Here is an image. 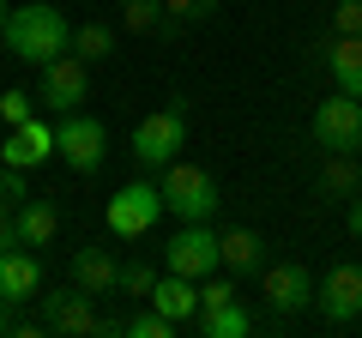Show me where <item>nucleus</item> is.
<instances>
[{"label":"nucleus","mask_w":362,"mask_h":338,"mask_svg":"<svg viewBox=\"0 0 362 338\" xmlns=\"http://www.w3.org/2000/svg\"><path fill=\"white\" fill-rule=\"evenodd\" d=\"M54 151H61L66 169H78V175H97L103 169V151H109V127L97 115H61V127H54Z\"/></svg>","instance_id":"obj_6"},{"label":"nucleus","mask_w":362,"mask_h":338,"mask_svg":"<svg viewBox=\"0 0 362 338\" xmlns=\"http://www.w3.org/2000/svg\"><path fill=\"white\" fill-rule=\"evenodd\" d=\"M314 187H320V199H344V206H350V199L362 194V163H356V151H326Z\"/></svg>","instance_id":"obj_16"},{"label":"nucleus","mask_w":362,"mask_h":338,"mask_svg":"<svg viewBox=\"0 0 362 338\" xmlns=\"http://www.w3.org/2000/svg\"><path fill=\"white\" fill-rule=\"evenodd\" d=\"M223 302H235V284L211 272V278H206V290H199V308H223Z\"/></svg>","instance_id":"obj_29"},{"label":"nucleus","mask_w":362,"mask_h":338,"mask_svg":"<svg viewBox=\"0 0 362 338\" xmlns=\"http://www.w3.org/2000/svg\"><path fill=\"white\" fill-rule=\"evenodd\" d=\"M157 278H163V272H157L151 260H133V266H121V290H127V296H145V302H151Z\"/></svg>","instance_id":"obj_23"},{"label":"nucleus","mask_w":362,"mask_h":338,"mask_svg":"<svg viewBox=\"0 0 362 338\" xmlns=\"http://www.w3.org/2000/svg\"><path fill=\"white\" fill-rule=\"evenodd\" d=\"M0 296L13 302H30V296H42V260H37V247H6L0 254Z\"/></svg>","instance_id":"obj_13"},{"label":"nucleus","mask_w":362,"mask_h":338,"mask_svg":"<svg viewBox=\"0 0 362 338\" xmlns=\"http://www.w3.org/2000/svg\"><path fill=\"white\" fill-rule=\"evenodd\" d=\"M259 290H266V308L272 314H302L314 308V272L302 260H266V272H259Z\"/></svg>","instance_id":"obj_8"},{"label":"nucleus","mask_w":362,"mask_h":338,"mask_svg":"<svg viewBox=\"0 0 362 338\" xmlns=\"http://www.w3.org/2000/svg\"><path fill=\"white\" fill-rule=\"evenodd\" d=\"M157 187H163V206L175 211L181 223H199V218L218 211V182H211L199 163H181V157L163 163V182H157Z\"/></svg>","instance_id":"obj_4"},{"label":"nucleus","mask_w":362,"mask_h":338,"mask_svg":"<svg viewBox=\"0 0 362 338\" xmlns=\"http://www.w3.org/2000/svg\"><path fill=\"white\" fill-rule=\"evenodd\" d=\"M127 332V320H115V314H109V320H97V338H121Z\"/></svg>","instance_id":"obj_32"},{"label":"nucleus","mask_w":362,"mask_h":338,"mask_svg":"<svg viewBox=\"0 0 362 338\" xmlns=\"http://www.w3.org/2000/svg\"><path fill=\"white\" fill-rule=\"evenodd\" d=\"M308 127H314V145L320 151H356L362 145V97H350V91L326 97Z\"/></svg>","instance_id":"obj_7"},{"label":"nucleus","mask_w":362,"mask_h":338,"mask_svg":"<svg viewBox=\"0 0 362 338\" xmlns=\"http://www.w3.org/2000/svg\"><path fill=\"white\" fill-rule=\"evenodd\" d=\"M169 332H175V320L157 314V308H145V314H133V320H127V338H169Z\"/></svg>","instance_id":"obj_24"},{"label":"nucleus","mask_w":362,"mask_h":338,"mask_svg":"<svg viewBox=\"0 0 362 338\" xmlns=\"http://www.w3.org/2000/svg\"><path fill=\"white\" fill-rule=\"evenodd\" d=\"M73 54H78V61H90V66H97V61H109V54H115V30H109L103 18L78 25V30H73Z\"/></svg>","instance_id":"obj_21"},{"label":"nucleus","mask_w":362,"mask_h":338,"mask_svg":"<svg viewBox=\"0 0 362 338\" xmlns=\"http://www.w3.org/2000/svg\"><path fill=\"white\" fill-rule=\"evenodd\" d=\"M326 73H332L338 91L362 97V37H332V49H326Z\"/></svg>","instance_id":"obj_18"},{"label":"nucleus","mask_w":362,"mask_h":338,"mask_svg":"<svg viewBox=\"0 0 362 338\" xmlns=\"http://www.w3.org/2000/svg\"><path fill=\"white\" fill-rule=\"evenodd\" d=\"M73 284L90 290V296H115L121 290V260L109 247H78L73 254Z\"/></svg>","instance_id":"obj_14"},{"label":"nucleus","mask_w":362,"mask_h":338,"mask_svg":"<svg viewBox=\"0 0 362 338\" xmlns=\"http://www.w3.org/2000/svg\"><path fill=\"white\" fill-rule=\"evenodd\" d=\"M42 320H49V332H61V338H85V332H97V296L90 290H49L42 296Z\"/></svg>","instance_id":"obj_10"},{"label":"nucleus","mask_w":362,"mask_h":338,"mask_svg":"<svg viewBox=\"0 0 362 338\" xmlns=\"http://www.w3.org/2000/svg\"><path fill=\"white\" fill-rule=\"evenodd\" d=\"M13 218H18V247H37V254H42V247L61 235V206H54V199H37V194H30Z\"/></svg>","instance_id":"obj_15"},{"label":"nucleus","mask_w":362,"mask_h":338,"mask_svg":"<svg viewBox=\"0 0 362 338\" xmlns=\"http://www.w3.org/2000/svg\"><path fill=\"white\" fill-rule=\"evenodd\" d=\"M163 187L157 182H127L121 194H109V235H121V242H139V235L157 230V218H163Z\"/></svg>","instance_id":"obj_5"},{"label":"nucleus","mask_w":362,"mask_h":338,"mask_svg":"<svg viewBox=\"0 0 362 338\" xmlns=\"http://www.w3.org/2000/svg\"><path fill=\"white\" fill-rule=\"evenodd\" d=\"M181 145H187V97H169L163 109H151V115L133 127V163L163 169V163L181 157Z\"/></svg>","instance_id":"obj_2"},{"label":"nucleus","mask_w":362,"mask_h":338,"mask_svg":"<svg viewBox=\"0 0 362 338\" xmlns=\"http://www.w3.org/2000/svg\"><path fill=\"white\" fill-rule=\"evenodd\" d=\"M13 314H18V308H13V302H6V296H0V338L13 332Z\"/></svg>","instance_id":"obj_34"},{"label":"nucleus","mask_w":362,"mask_h":338,"mask_svg":"<svg viewBox=\"0 0 362 338\" xmlns=\"http://www.w3.org/2000/svg\"><path fill=\"white\" fill-rule=\"evenodd\" d=\"M6 247H18V218L0 206V254H6Z\"/></svg>","instance_id":"obj_31"},{"label":"nucleus","mask_w":362,"mask_h":338,"mask_svg":"<svg viewBox=\"0 0 362 338\" xmlns=\"http://www.w3.org/2000/svg\"><path fill=\"white\" fill-rule=\"evenodd\" d=\"M332 30L338 37H362V0H338L332 6Z\"/></svg>","instance_id":"obj_27"},{"label":"nucleus","mask_w":362,"mask_h":338,"mask_svg":"<svg viewBox=\"0 0 362 338\" xmlns=\"http://www.w3.org/2000/svg\"><path fill=\"white\" fill-rule=\"evenodd\" d=\"M25 169H13V163H0V206H6V211H18V206H25Z\"/></svg>","instance_id":"obj_25"},{"label":"nucleus","mask_w":362,"mask_h":338,"mask_svg":"<svg viewBox=\"0 0 362 338\" xmlns=\"http://www.w3.org/2000/svg\"><path fill=\"white\" fill-rule=\"evenodd\" d=\"M6 18H13V6H6V0H0V30H6Z\"/></svg>","instance_id":"obj_35"},{"label":"nucleus","mask_w":362,"mask_h":338,"mask_svg":"<svg viewBox=\"0 0 362 338\" xmlns=\"http://www.w3.org/2000/svg\"><path fill=\"white\" fill-rule=\"evenodd\" d=\"M151 308L157 314H169V320H194L199 314V278H181V272H163L157 278V290H151Z\"/></svg>","instance_id":"obj_17"},{"label":"nucleus","mask_w":362,"mask_h":338,"mask_svg":"<svg viewBox=\"0 0 362 338\" xmlns=\"http://www.w3.org/2000/svg\"><path fill=\"white\" fill-rule=\"evenodd\" d=\"M0 42L18 54V61L30 66H49L61 61L66 49H73V25H66L61 13H54V0H25L13 18H6V30H0Z\"/></svg>","instance_id":"obj_1"},{"label":"nucleus","mask_w":362,"mask_h":338,"mask_svg":"<svg viewBox=\"0 0 362 338\" xmlns=\"http://www.w3.org/2000/svg\"><path fill=\"white\" fill-rule=\"evenodd\" d=\"M163 13H169V18H181V25H199V18L218 13V0H163Z\"/></svg>","instance_id":"obj_26"},{"label":"nucleus","mask_w":362,"mask_h":338,"mask_svg":"<svg viewBox=\"0 0 362 338\" xmlns=\"http://www.w3.org/2000/svg\"><path fill=\"white\" fill-rule=\"evenodd\" d=\"M0 121H6V127L30 121V97H25V91H0Z\"/></svg>","instance_id":"obj_28"},{"label":"nucleus","mask_w":362,"mask_h":338,"mask_svg":"<svg viewBox=\"0 0 362 338\" xmlns=\"http://www.w3.org/2000/svg\"><path fill=\"white\" fill-rule=\"evenodd\" d=\"M350 235H356V242H362V194L350 199Z\"/></svg>","instance_id":"obj_33"},{"label":"nucleus","mask_w":362,"mask_h":338,"mask_svg":"<svg viewBox=\"0 0 362 338\" xmlns=\"http://www.w3.org/2000/svg\"><path fill=\"white\" fill-rule=\"evenodd\" d=\"M37 97L54 109V115H73V109L90 97V61H78V54L66 49L61 61L42 66V91H37Z\"/></svg>","instance_id":"obj_9"},{"label":"nucleus","mask_w":362,"mask_h":338,"mask_svg":"<svg viewBox=\"0 0 362 338\" xmlns=\"http://www.w3.org/2000/svg\"><path fill=\"white\" fill-rule=\"evenodd\" d=\"M223 272H266V235L259 230H230L223 235Z\"/></svg>","instance_id":"obj_19"},{"label":"nucleus","mask_w":362,"mask_h":338,"mask_svg":"<svg viewBox=\"0 0 362 338\" xmlns=\"http://www.w3.org/2000/svg\"><path fill=\"white\" fill-rule=\"evenodd\" d=\"M314 308H320V320L350 326L362 314V266H338V272H326V284L314 290Z\"/></svg>","instance_id":"obj_11"},{"label":"nucleus","mask_w":362,"mask_h":338,"mask_svg":"<svg viewBox=\"0 0 362 338\" xmlns=\"http://www.w3.org/2000/svg\"><path fill=\"white\" fill-rule=\"evenodd\" d=\"M223 266V235H211V218L187 223L163 242V272H181V278H199L206 284L211 272Z\"/></svg>","instance_id":"obj_3"},{"label":"nucleus","mask_w":362,"mask_h":338,"mask_svg":"<svg viewBox=\"0 0 362 338\" xmlns=\"http://www.w3.org/2000/svg\"><path fill=\"white\" fill-rule=\"evenodd\" d=\"M54 157V127L49 121H18V127H6V145H0V163H13V169H37Z\"/></svg>","instance_id":"obj_12"},{"label":"nucleus","mask_w":362,"mask_h":338,"mask_svg":"<svg viewBox=\"0 0 362 338\" xmlns=\"http://www.w3.org/2000/svg\"><path fill=\"white\" fill-rule=\"evenodd\" d=\"M199 326H206V338H247L254 332V314L242 302H223V308H199Z\"/></svg>","instance_id":"obj_20"},{"label":"nucleus","mask_w":362,"mask_h":338,"mask_svg":"<svg viewBox=\"0 0 362 338\" xmlns=\"http://www.w3.org/2000/svg\"><path fill=\"white\" fill-rule=\"evenodd\" d=\"M163 0H121V25L133 30V37H157L163 30Z\"/></svg>","instance_id":"obj_22"},{"label":"nucleus","mask_w":362,"mask_h":338,"mask_svg":"<svg viewBox=\"0 0 362 338\" xmlns=\"http://www.w3.org/2000/svg\"><path fill=\"white\" fill-rule=\"evenodd\" d=\"M42 332H49L42 314H37V320H30V314H13V338H42Z\"/></svg>","instance_id":"obj_30"}]
</instances>
